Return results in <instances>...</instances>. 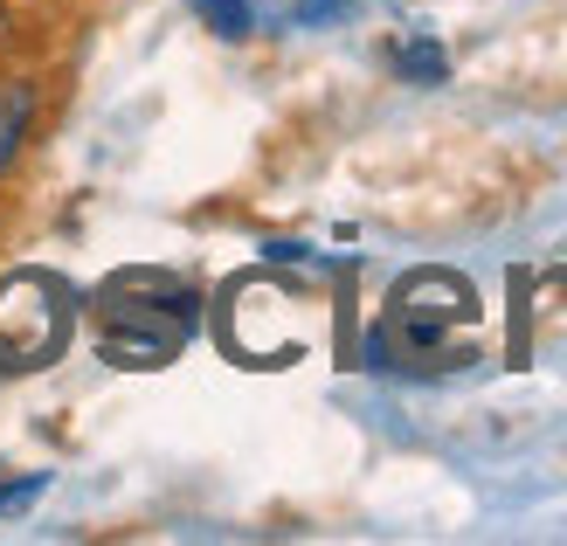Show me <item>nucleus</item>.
I'll use <instances>...</instances> for the list:
<instances>
[{
  "label": "nucleus",
  "mask_w": 567,
  "mask_h": 546,
  "mask_svg": "<svg viewBox=\"0 0 567 546\" xmlns=\"http://www.w3.org/2000/svg\"><path fill=\"white\" fill-rule=\"evenodd\" d=\"M202 332V284L166 264H125L91 291L97 360L118 373H159Z\"/></svg>",
  "instance_id": "obj_1"
},
{
  "label": "nucleus",
  "mask_w": 567,
  "mask_h": 546,
  "mask_svg": "<svg viewBox=\"0 0 567 546\" xmlns=\"http://www.w3.org/2000/svg\"><path fill=\"white\" fill-rule=\"evenodd\" d=\"M471 353H477V291L457 270H409L367 332V367L394 373H443L464 367Z\"/></svg>",
  "instance_id": "obj_2"
},
{
  "label": "nucleus",
  "mask_w": 567,
  "mask_h": 546,
  "mask_svg": "<svg viewBox=\"0 0 567 546\" xmlns=\"http://www.w3.org/2000/svg\"><path fill=\"white\" fill-rule=\"evenodd\" d=\"M83 326V291L63 270L21 264L0 277V373H49Z\"/></svg>",
  "instance_id": "obj_3"
},
{
  "label": "nucleus",
  "mask_w": 567,
  "mask_h": 546,
  "mask_svg": "<svg viewBox=\"0 0 567 546\" xmlns=\"http://www.w3.org/2000/svg\"><path fill=\"white\" fill-rule=\"evenodd\" d=\"M49 492V471H21V477H8V484H0V519H14V512H28V505H35Z\"/></svg>",
  "instance_id": "obj_7"
},
{
  "label": "nucleus",
  "mask_w": 567,
  "mask_h": 546,
  "mask_svg": "<svg viewBox=\"0 0 567 546\" xmlns=\"http://www.w3.org/2000/svg\"><path fill=\"white\" fill-rule=\"evenodd\" d=\"M194 21L208 28V35L221 42H243V35H257V0H187Z\"/></svg>",
  "instance_id": "obj_6"
},
{
  "label": "nucleus",
  "mask_w": 567,
  "mask_h": 546,
  "mask_svg": "<svg viewBox=\"0 0 567 546\" xmlns=\"http://www.w3.org/2000/svg\"><path fill=\"white\" fill-rule=\"evenodd\" d=\"M388 70L402 83H422V91H436V83H450V49L430 35V28H409L402 42H388Z\"/></svg>",
  "instance_id": "obj_5"
},
{
  "label": "nucleus",
  "mask_w": 567,
  "mask_h": 546,
  "mask_svg": "<svg viewBox=\"0 0 567 546\" xmlns=\"http://www.w3.org/2000/svg\"><path fill=\"white\" fill-rule=\"evenodd\" d=\"M35 119H42V76L28 70H0V181L14 174V159L28 153L35 138Z\"/></svg>",
  "instance_id": "obj_4"
},
{
  "label": "nucleus",
  "mask_w": 567,
  "mask_h": 546,
  "mask_svg": "<svg viewBox=\"0 0 567 546\" xmlns=\"http://www.w3.org/2000/svg\"><path fill=\"white\" fill-rule=\"evenodd\" d=\"M360 0H291V28H326V21H353Z\"/></svg>",
  "instance_id": "obj_8"
},
{
  "label": "nucleus",
  "mask_w": 567,
  "mask_h": 546,
  "mask_svg": "<svg viewBox=\"0 0 567 546\" xmlns=\"http://www.w3.org/2000/svg\"><path fill=\"white\" fill-rule=\"evenodd\" d=\"M21 49V21H14V8L0 0V55H14Z\"/></svg>",
  "instance_id": "obj_9"
}]
</instances>
